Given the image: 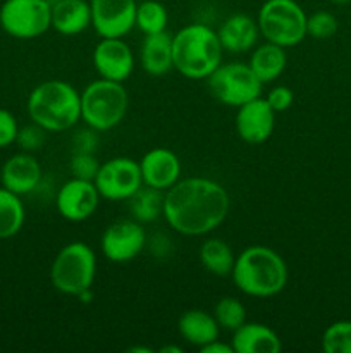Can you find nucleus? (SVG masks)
<instances>
[{
    "instance_id": "f257e3e1",
    "label": "nucleus",
    "mask_w": 351,
    "mask_h": 353,
    "mask_svg": "<svg viewBox=\"0 0 351 353\" xmlns=\"http://www.w3.org/2000/svg\"><path fill=\"white\" fill-rule=\"evenodd\" d=\"M231 209L227 190L203 176L179 179L164 192L162 216L176 233L205 236L226 221Z\"/></svg>"
},
{
    "instance_id": "f03ea898",
    "label": "nucleus",
    "mask_w": 351,
    "mask_h": 353,
    "mask_svg": "<svg viewBox=\"0 0 351 353\" xmlns=\"http://www.w3.org/2000/svg\"><path fill=\"white\" fill-rule=\"evenodd\" d=\"M231 278L244 295L270 299L286 288L289 271L281 254L265 245H251L236 255Z\"/></svg>"
},
{
    "instance_id": "7ed1b4c3",
    "label": "nucleus",
    "mask_w": 351,
    "mask_h": 353,
    "mask_svg": "<svg viewBox=\"0 0 351 353\" xmlns=\"http://www.w3.org/2000/svg\"><path fill=\"white\" fill-rule=\"evenodd\" d=\"M224 48L215 30L191 23L172 34V68L184 78L206 79L222 64Z\"/></svg>"
},
{
    "instance_id": "20e7f679",
    "label": "nucleus",
    "mask_w": 351,
    "mask_h": 353,
    "mask_svg": "<svg viewBox=\"0 0 351 353\" xmlns=\"http://www.w3.org/2000/svg\"><path fill=\"white\" fill-rule=\"evenodd\" d=\"M31 123L47 133H64L81 121V92L62 79H48L31 90L28 97Z\"/></svg>"
},
{
    "instance_id": "39448f33",
    "label": "nucleus",
    "mask_w": 351,
    "mask_h": 353,
    "mask_svg": "<svg viewBox=\"0 0 351 353\" xmlns=\"http://www.w3.org/2000/svg\"><path fill=\"white\" fill-rule=\"evenodd\" d=\"M129 107V95L123 83L98 78L81 92V121L98 133L123 123Z\"/></svg>"
},
{
    "instance_id": "423d86ee",
    "label": "nucleus",
    "mask_w": 351,
    "mask_h": 353,
    "mask_svg": "<svg viewBox=\"0 0 351 353\" xmlns=\"http://www.w3.org/2000/svg\"><path fill=\"white\" fill-rule=\"evenodd\" d=\"M96 278V254L85 241H71L58 250L50 265V283L57 292L79 296Z\"/></svg>"
},
{
    "instance_id": "0eeeda50",
    "label": "nucleus",
    "mask_w": 351,
    "mask_h": 353,
    "mask_svg": "<svg viewBox=\"0 0 351 353\" xmlns=\"http://www.w3.org/2000/svg\"><path fill=\"white\" fill-rule=\"evenodd\" d=\"M306 17L296 0H265L257 16L260 37L279 47H295L306 38Z\"/></svg>"
},
{
    "instance_id": "6e6552de",
    "label": "nucleus",
    "mask_w": 351,
    "mask_h": 353,
    "mask_svg": "<svg viewBox=\"0 0 351 353\" xmlns=\"http://www.w3.org/2000/svg\"><path fill=\"white\" fill-rule=\"evenodd\" d=\"M206 86L217 102L237 109L243 103L260 97L264 83L255 76L250 65L236 61L220 64L206 78Z\"/></svg>"
},
{
    "instance_id": "1a4fd4ad",
    "label": "nucleus",
    "mask_w": 351,
    "mask_h": 353,
    "mask_svg": "<svg viewBox=\"0 0 351 353\" xmlns=\"http://www.w3.org/2000/svg\"><path fill=\"white\" fill-rule=\"evenodd\" d=\"M2 30L17 40H33L52 28L50 0H6L0 6Z\"/></svg>"
},
{
    "instance_id": "9d476101",
    "label": "nucleus",
    "mask_w": 351,
    "mask_h": 353,
    "mask_svg": "<svg viewBox=\"0 0 351 353\" xmlns=\"http://www.w3.org/2000/svg\"><path fill=\"white\" fill-rule=\"evenodd\" d=\"M93 183L100 196L110 202H124L143 186L140 164L129 157H112L100 164Z\"/></svg>"
},
{
    "instance_id": "9b49d317",
    "label": "nucleus",
    "mask_w": 351,
    "mask_h": 353,
    "mask_svg": "<svg viewBox=\"0 0 351 353\" xmlns=\"http://www.w3.org/2000/svg\"><path fill=\"white\" fill-rule=\"evenodd\" d=\"M147 247V231L134 219H120L105 228L100 248L107 261L126 264L134 261Z\"/></svg>"
},
{
    "instance_id": "f8f14e48",
    "label": "nucleus",
    "mask_w": 351,
    "mask_h": 353,
    "mask_svg": "<svg viewBox=\"0 0 351 353\" xmlns=\"http://www.w3.org/2000/svg\"><path fill=\"white\" fill-rule=\"evenodd\" d=\"M92 26L100 38H123L136 26V0H88Z\"/></svg>"
},
{
    "instance_id": "ddd939ff",
    "label": "nucleus",
    "mask_w": 351,
    "mask_h": 353,
    "mask_svg": "<svg viewBox=\"0 0 351 353\" xmlns=\"http://www.w3.org/2000/svg\"><path fill=\"white\" fill-rule=\"evenodd\" d=\"M100 200L102 196L95 183L71 178L58 188L55 207H57V212L69 223H83L96 212Z\"/></svg>"
},
{
    "instance_id": "4468645a",
    "label": "nucleus",
    "mask_w": 351,
    "mask_h": 353,
    "mask_svg": "<svg viewBox=\"0 0 351 353\" xmlns=\"http://www.w3.org/2000/svg\"><path fill=\"white\" fill-rule=\"evenodd\" d=\"M93 65L100 78L124 83L134 71V54L123 38H100L93 50Z\"/></svg>"
},
{
    "instance_id": "2eb2a0df",
    "label": "nucleus",
    "mask_w": 351,
    "mask_h": 353,
    "mask_svg": "<svg viewBox=\"0 0 351 353\" xmlns=\"http://www.w3.org/2000/svg\"><path fill=\"white\" fill-rule=\"evenodd\" d=\"M274 128L275 110L262 95L237 107L236 133L246 143H264L272 137Z\"/></svg>"
},
{
    "instance_id": "dca6fc26",
    "label": "nucleus",
    "mask_w": 351,
    "mask_h": 353,
    "mask_svg": "<svg viewBox=\"0 0 351 353\" xmlns=\"http://www.w3.org/2000/svg\"><path fill=\"white\" fill-rule=\"evenodd\" d=\"M138 164H140L143 185L150 186V188L167 192L172 185L181 179V161L171 148H151L141 157Z\"/></svg>"
},
{
    "instance_id": "f3484780",
    "label": "nucleus",
    "mask_w": 351,
    "mask_h": 353,
    "mask_svg": "<svg viewBox=\"0 0 351 353\" xmlns=\"http://www.w3.org/2000/svg\"><path fill=\"white\" fill-rule=\"evenodd\" d=\"M2 172V186L16 195H30L38 188L41 181V165L38 159L30 152L14 154L7 159L0 168Z\"/></svg>"
},
{
    "instance_id": "a211bd4d",
    "label": "nucleus",
    "mask_w": 351,
    "mask_h": 353,
    "mask_svg": "<svg viewBox=\"0 0 351 353\" xmlns=\"http://www.w3.org/2000/svg\"><path fill=\"white\" fill-rule=\"evenodd\" d=\"M217 34H219L224 52L246 54V52H251L258 45L260 30H258L257 19H253L248 14L237 12L227 17L220 24Z\"/></svg>"
},
{
    "instance_id": "6ab92c4d",
    "label": "nucleus",
    "mask_w": 351,
    "mask_h": 353,
    "mask_svg": "<svg viewBox=\"0 0 351 353\" xmlns=\"http://www.w3.org/2000/svg\"><path fill=\"white\" fill-rule=\"evenodd\" d=\"M52 30L62 37H74L92 26L88 0H50Z\"/></svg>"
},
{
    "instance_id": "aec40b11",
    "label": "nucleus",
    "mask_w": 351,
    "mask_h": 353,
    "mask_svg": "<svg viewBox=\"0 0 351 353\" xmlns=\"http://www.w3.org/2000/svg\"><path fill=\"white\" fill-rule=\"evenodd\" d=\"M234 353H279L282 343L272 327L262 323H244L233 331Z\"/></svg>"
},
{
    "instance_id": "412c9836",
    "label": "nucleus",
    "mask_w": 351,
    "mask_h": 353,
    "mask_svg": "<svg viewBox=\"0 0 351 353\" xmlns=\"http://www.w3.org/2000/svg\"><path fill=\"white\" fill-rule=\"evenodd\" d=\"M140 64L150 76H164L172 68V34L167 30L145 34L140 47Z\"/></svg>"
},
{
    "instance_id": "4be33fe9",
    "label": "nucleus",
    "mask_w": 351,
    "mask_h": 353,
    "mask_svg": "<svg viewBox=\"0 0 351 353\" xmlns=\"http://www.w3.org/2000/svg\"><path fill=\"white\" fill-rule=\"evenodd\" d=\"M178 331L186 343L202 348L203 345L219 338L220 326L217 324L213 314L202 309H191L181 314L178 321Z\"/></svg>"
},
{
    "instance_id": "5701e85b",
    "label": "nucleus",
    "mask_w": 351,
    "mask_h": 353,
    "mask_svg": "<svg viewBox=\"0 0 351 353\" xmlns=\"http://www.w3.org/2000/svg\"><path fill=\"white\" fill-rule=\"evenodd\" d=\"M248 65L264 85L275 81L288 65V54L284 47L265 41L251 50Z\"/></svg>"
},
{
    "instance_id": "b1692460",
    "label": "nucleus",
    "mask_w": 351,
    "mask_h": 353,
    "mask_svg": "<svg viewBox=\"0 0 351 353\" xmlns=\"http://www.w3.org/2000/svg\"><path fill=\"white\" fill-rule=\"evenodd\" d=\"M234 261H236V255L233 248L222 238H209L200 247V262L210 274L219 276V278L231 276Z\"/></svg>"
},
{
    "instance_id": "393cba45",
    "label": "nucleus",
    "mask_w": 351,
    "mask_h": 353,
    "mask_svg": "<svg viewBox=\"0 0 351 353\" xmlns=\"http://www.w3.org/2000/svg\"><path fill=\"white\" fill-rule=\"evenodd\" d=\"M26 210L21 196L0 186V240L16 236L24 226Z\"/></svg>"
},
{
    "instance_id": "a878e982",
    "label": "nucleus",
    "mask_w": 351,
    "mask_h": 353,
    "mask_svg": "<svg viewBox=\"0 0 351 353\" xmlns=\"http://www.w3.org/2000/svg\"><path fill=\"white\" fill-rule=\"evenodd\" d=\"M129 214L138 223H153L162 216V207H164V192L150 188V186H141L133 196L126 200Z\"/></svg>"
},
{
    "instance_id": "bb28decb",
    "label": "nucleus",
    "mask_w": 351,
    "mask_h": 353,
    "mask_svg": "<svg viewBox=\"0 0 351 353\" xmlns=\"http://www.w3.org/2000/svg\"><path fill=\"white\" fill-rule=\"evenodd\" d=\"M169 12L158 0H143L136 7V28L143 34L160 33L167 30Z\"/></svg>"
},
{
    "instance_id": "cd10ccee",
    "label": "nucleus",
    "mask_w": 351,
    "mask_h": 353,
    "mask_svg": "<svg viewBox=\"0 0 351 353\" xmlns=\"http://www.w3.org/2000/svg\"><path fill=\"white\" fill-rule=\"evenodd\" d=\"M213 317L220 330L236 331L241 324L246 323V307L243 302L233 296H222L213 307Z\"/></svg>"
},
{
    "instance_id": "c85d7f7f",
    "label": "nucleus",
    "mask_w": 351,
    "mask_h": 353,
    "mask_svg": "<svg viewBox=\"0 0 351 353\" xmlns=\"http://www.w3.org/2000/svg\"><path fill=\"white\" fill-rule=\"evenodd\" d=\"M320 343L326 353H351V321H337L327 326Z\"/></svg>"
},
{
    "instance_id": "c756f323",
    "label": "nucleus",
    "mask_w": 351,
    "mask_h": 353,
    "mask_svg": "<svg viewBox=\"0 0 351 353\" xmlns=\"http://www.w3.org/2000/svg\"><path fill=\"white\" fill-rule=\"evenodd\" d=\"M336 16L329 10H317L312 16L306 17V37H312L315 40H329L337 33Z\"/></svg>"
},
{
    "instance_id": "7c9ffc66",
    "label": "nucleus",
    "mask_w": 351,
    "mask_h": 353,
    "mask_svg": "<svg viewBox=\"0 0 351 353\" xmlns=\"http://www.w3.org/2000/svg\"><path fill=\"white\" fill-rule=\"evenodd\" d=\"M100 162L95 154H72L69 162V171L72 178L86 179V181H95L98 174Z\"/></svg>"
},
{
    "instance_id": "2f4dec72",
    "label": "nucleus",
    "mask_w": 351,
    "mask_h": 353,
    "mask_svg": "<svg viewBox=\"0 0 351 353\" xmlns=\"http://www.w3.org/2000/svg\"><path fill=\"white\" fill-rule=\"evenodd\" d=\"M45 137H47V131L43 128H40L38 124L31 123L28 126L19 128L16 137V143L19 145V148L23 152H33L40 150L41 147L45 145Z\"/></svg>"
},
{
    "instance_id": "473e14b6",
    "label": "nucleus",
    "mask_w": 351,
    "mask_h": 353,
    "mask_svg": "<svg viewBox=\"0 0 351 353\" xmlns=\"http://www.w3.org/2000/svg\"><path fill=\"white\" fill-rule=\"evenodd\" d=\"M98 148V131L86 126L72 137V154H95Z\"/></svg>"
},
{
    "instance_id": "72a5a7b5",
    "label": "nucleus",
    "mask_w": 351,
    "mask_h": 353,
    "mask_svg": "<svg viewBox=\"0 0 351 353\" xmlns=\"http://www.w3.org/2000/svg\"><path fill=\"white\" fill-rule=\"evenodd\" d=\"M17 131H19V124L14 114L7 109H0V148L16 143Z\"/></svg>"
},
{
    "instance_id": "f704fd0d",
    "label": "nucleus",
    "mask_w": 351,
    "mask_h": 353,
    "mask_svg": "<svg viewBox=\"0 0 351 353\" xmlns=\"http://www.w3.org/2000/svg\"><path fill=\"white\" fill-rule=\"evenodd\" d=\"M264 99L267 100L268 105L277 114L288 110L292 105V99L295 97H292V90L288 88V86H274Z\"/></svg>"
},
{
    "instance_id": "c9c22d12",
    "label": "nucleus",
    "mask_w": 351,
    "mask_h": 353,
    "mask_svg": "<svg viewBox=\"0 0 351 353\" xmlns=\"http://www.w3.org/2000/svg\"><path fill=\"white\" fill-rule=\"evenodd\" d=\"M200 352H202V353H234L233 345L222 343L219 338H217V340H213V341H210V343L203 345V347L200 348Z\"/></svg>"
},
{
    "instance_id": "e433bc0d",
    "label": "nucleus",
    "mask_w": 351,
    "mask_h": 353,
    "mask_svg": "<svg viewBox=\"0 0 351 353\" xmlns=\"http://www.w3.org/2000/svg\"><path fill=\"white\" fill-rule=\"evenodd\" d=\"M160 352H162V353H181L182 348L174 347V345H171V347H162Z\"/></svg>"
},
{
    "instance_id": "4c0bfd02",
    "label": "nucleus",
    "mask_w": 351,
    "mask_h": 353,
    "mask_svg": "<svg viewBox=\"0 0 351 353\" xmlns=\"http://www.w3.org/2000/svg\"><path fill=\"white\" fill-rule=\"evenodd\" d=\"M332 3H336V6H344V3L351 2V0H330Z\"/></svg>"
},
{
    "instance_id": "58836bf2",
    "label": "nucleus",
    "mask_w": 351,
    "mask_h": 353,
    "mask_svg": "<svg viewBox=\"0 0 351 353\" xmlns=\"http://www.w3.org/2000/svg\"><path fill=\"white\" fill-rule=\"evenodd\" d=\"M0 186H2V172H0Z\"/></svg>"
},
{
    "instance_id": "ea45409f",
    "label": "nucleus",
    "mask_w": 351,
    "mask_h": 353,
    "mask_svg": "<svg viewBox=\"0 0 351 353\" xmlns=\"http://www.w3.org/2000/svg\"><path fill=\"white\" fill-rule=\"evenodd\" d=\"M0 30H2V19H0Z\"/></svg>"
}]
</instances>
